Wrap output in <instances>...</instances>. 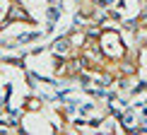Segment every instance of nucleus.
<instances>
[{"label": "nucleus", "instance_id": "f257e3e1", "mask_svg": "<svg viewBox=\"0 0 147 135\" xmlns=\"http://www.w3.org/2000/svg\"><path fill=\"white\" fill-rule=\"evenodd\" d=\"M10 20H24V22H27L29 15H24V10L20 7V5H12V10H10Z\"/></svg>", "mask_w": 147, "mask_h": 135}, {"label": "nucleus", "instance_id": "f03ea898", "mask_svg": "<svg viewBox=\"0 0 147 135\" xmlns=\"http://www.w3.org/2000/svg\"><path fill=\"white\" fill-rule=\"evenodd\" d=\"M68 48H70V39H60V41L53 44V51L60 53V56H63V53H68Z\"/></svg>", "mask_w": 147, "mask_h": 135}]
</instances>
